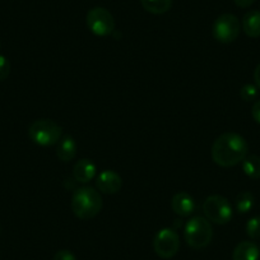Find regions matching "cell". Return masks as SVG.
Listing matches in <instances>:
<instances>
[{
    "label": "cell",
    "instance_id": "e0dca14e",
    "mask_svg": "<svg viewBox=\"0 0 260 260\" xmlns=\"http://www.w3.org/2000/svg\"><path fill=\"white\" fill-rule=\"evenodd\" d=\"M255 203V197L250 191H242L235 199V207L240 214L249 213Z\"/></svg>",
    "mask_w": 260,
    "mask_h": 260
},
{
    "label": "cell",
    "instance_id": "8fae6325",
    "mask_svg": "<svg viewBox=\"0 0 260 260\" xmlns=\"http://www.w3.org/2000/svg\"><path fill=\"white\" fill-rule=\"evenodd\" d=\"M97 167L93 161L88 158H82L74 165L73 177L79 184H87L96 177Z\"/></svg>",
    "mask_w": 260,
    "mask_h": 260
},
{
    "label": "cell",
    "instance_id": "9c48e42d",
    "mask_svg": "<svg viewBox=\"0 0 260 260\" xmlns=\"http://www.w3.org/2000/svg\"><path fill=\"white\" fill-rule=\"evenodd\" d=\"M96 187L102 194H117L122 187V179L117 172L105 170L96 177Z\"/></svg>",
    "mask_w": 260,
    "mask_h": 260
},
{
    "label": "cell",
    "instance_id": "ba28073f",
    "mask_svg": "<svg viewBox=\"0 0 260 260\" xmlns=\"http://www.w3.org/2000/svg\"><path fill=\"white\" fill-rule=\"evenodd\" d=\"M153 249L162 259H171L179 252L180 237L172 229H162L153 239Z\"/></svg>",
    "mask_w": 260,
    "mask_h": 260
},
{
    "label": "cell",
    "instance_id": "44dd1931",
    "mask_svg": "<svg viewBox=\"0 0 260 260\" xmlns=\"http://www.w3.org/2000/svg\"><path fill=\"white\" fill-rule=\"evenodd\" d=\"M54 260H77V257L74 256V254L69 250H59V251L55 254Z\"/></svg>",
    "mask_w": 260,
    "mask_h": 260
},
{
    "label": "cell",
    "instance_id": "ffe728a7",
    "mask_svg": "<svg viewBox=\"0 0 260 260\" xmlns=\"http://www.w3.org/2000/svg\"><path fill=\"white\" fill-rule=\"evenodd\" d=\"M11 74V62L6 56L0 55V82L6 81Z\"/></svg>",
    "mask_w": 260,
    "mask_h": 260
},
{
    "label": "cell",
    "instance_id": "3957f363",
    "mask_svg": "<svg viewBox=\"0 0 260 260\" xmlns=\"http://www.w3.org/2000/svg\"><path fill=\"white\" fill-rule=\"evenodd\" d=\"M186 244L195 250L208 246L213 237L212 224L206 217H192L186 222L184 229Z\"/></svg>",
    "mask_w": 260,
    "mask_h": 260
},
{
    "label": "cell",
    "instance_id": "d6986e66",
    "mask_svg": "<svg viewBox=\"0 0 260 260\" xmlns=\"http://www.w3.org/2000/svg\"><path fill=\"white\" fill-rule=\"evenodd\" d=\"M240 96L244 101H252L257 97V87L254 86V84H245V86H242L241 91H240Z\"/></svg>",
    "mask_w": 260,
    "mask_h": 260
},
{
    "label": "cell",
    "instance_id": "7c38bea8",
    "mask_svg": "<svg viewBox=\"0 0 260 260\" xmlns=\"http://www.w3.org/2000/svg\"><path fill=\"white\" fill-rule=\"evenodd\" d=\"M77 151H78V144L76 139L69 134L62 136L56 144V156L61 162L73 161L74 157L77 156Z\"/></svg>",
    "mask_w": 260,
    "mask_h": 260
},
{
    "label": "cell",
    "instance_id": "8992f818",
    "mask_svg": "<svg viewBox=\"0 0 260 260\" xmlns=\"http://www.w3.org/2000/svg\"><path fill=\"white\" fill-rule=\"evenodd\" d=\"M86 23L89 31L99 37H106L115 31V19L110 11L102 7H96L88 11Z\"/></svg>",
    "mask_w": 260,
    "mask_h": 260
},
{
    "label": "cell",
    "instance_id": "cb8c5ba5",
    "mask_svg": "<svg viewBox=\"0 0 260 260\" xmlns=\"http://www.w3.org/2000/svg\"><path fill=\"white\" fill-rule=\"evenodd\" d=\"M254 81H255V84H256L257 88H260V64L257 65L254 71Z\"/></svg>",
    "mask_w": 260,
    "mask_h": 260
},
{
    "label": "cell",
    "instance_id": "5b68a950",
    "mask_svg": "<svg viewBox=\"0 0 260 260\" xmlns=\"http://www.w3.org/2000/svg\"><path fill=\"white\" fill-rule=\"evenodd\" d=\"M203 213L209 222L216 224H227L234 217L231 203L222 195L208 197L203 203Z\"/></svg>",
    "mask_w": 260,
    "mask_h": 260
},
{
    "label": "cell",
    "instance_id": "30bf717a",
    "mask_svg": "<svg viewBox=\"0 0 260 260\" xmlns=\"http://www.w3.org/2000/svg\"><path fill=\"white\" fill-rule=\"evenodd\" d=\"M171 208L179 217H189L195 211V201L187 192H177L171 199Z\"/></svg>",
    "mask_w": 260,
    "mask_h": 260
},
{
    "label": "cell",
    "instance_id": "9a60e30c",
    "mask_svg": "<svg viewBox=\"0 0 260 260\" xmlns=\"http://www.w3.org/2000/svg\"><path fill=\"white\" fill-rule=\"evenodd\" d=\"M144 11L152 14H165L171 9L172 0H141Z\"/></svg>",
    "mask_w": 260,
    "mask_h": 260
},
{
    "label": "cell",
    "instance_id": "4fadbf2b",
    "mask_svg": "<svg viewBox=\"0 0 260 260\" xmlns=\"http://www.w3.org/2000/svg\"><path fill=\"white\" fill-rule=\"evenodd\" d=\"M259 246L252 241H241L232 254V260H259Z\"/></svg>",
    "mask_w": 260,
    "mask_h": 260
},
{
    "label": "cell",
    "instance_id": "52a82bcc",
    "mask_svg": "<svg viewBox=\"0 0 260 260\" xmlns=\"http://www.w3.org/2000/svg\"><path fill=\"white\" fill-rule=\"evenodd\" d=\"M240 31H241V23L239 18L231 13L221 14L214 21L213 28H212L213 37L222 44L234 42L239 37Z\"/></svg>",
    "mask_w": 260,
    "mask_h": 260
},
{
    "label": "cell",
    "instance_id": "5bb4252c",
    "mask_svg": "<svg viewBox=\"0 0 260 260\" xmlns=\"http://www.w3.org/2000/svg\"><path fill=\"white\" fill-rule=\"evenodd\" d=\"M242 31L251 39L260 37V11H250L242 18Z\"/></svg>",
    "mask_w": 260,
    "mask_h": 260
},
{
    "label": "cell",
    "instance_id": "7a4b0ae2",
    "mask_svg": "<svg viewBox=\"0 0 260 260\" xmlns=\"http://www.w3.org/2000/svg\"><path fill=\"white\" fill-rule=\"evenodd\" d=\"M71 206L77 218L92 219L101 212L102 197L94 187L82 186L74 191Z\"/></svg>",
    "mask_w": 260,
    "mask_h": 260
},
{
    "label": "cell",
    "instance_id": "2e32d148",
    "mask_svg": "<svg viewBox=\"0 0 260 260\" xmlns=\"http://www.w3.org/2000/svg\"><path fill=\"white\" fill-rule=\"evenodd\" d=\"M242 171L250 179L257 180L260 179V157L259 156H247L242 161Z\"/></svg>",
    "mask_w": 260,
    "mask_h": 260
},
{
    "label": "cell",
    "instance_id": "ac0fdd59",
    "mask_svg": "<svg viewBox=\"0 0 260 260\" xmlns=\"http://www.w3.org/2000/svg\"><path fill=\"white\" fill-rule=\"evenodd\" d=\"M246 234L250 239H260V216L252 217L246 223Z\"/></svg>",
    "mask_w": 260,
    "mask_h": 260
},
{
    "label": "cell",
    "instance_id": "603a6c76",
    "mask_svg": "<svg viewBox=\"0 0 260 260\" xmlns=\"http://www.w3.org/2000/svg\"><path fill=\"white\" fill-rule=\"evenodd\" d=\"M255 2H256V0H234V3L236 4L239 8H249V7H251Z\"/></svg>",
    "mask_w": 260,
    "mask_h": 260
},
{
    "label": "cell",
    "instance_id": "7402d4cb",
    "mask_svg": "<svg viewBox=\"0 0 260 260\" xmlns=\"http://www.w3.org/2000/svg\"><path fill=\"white\" fill-rule=\"evenodd\" d=\"M251 115H252V119H254L257 124H260V100L255 101V104L252 105Z\"/></svg>",
    "mask_w": 260,
    "mask_h": 260
},
{
    "label": "cell",
    "instance_id": "6da1fadb",
    "mask_svg": "<svg viewBox=\"0 0 260 260\" xmlns=\"http://www.w3.org/2000/svg\"><path fill=\"white\" fill-rule=\"evenodd\" d=\"M249 144L236 133H223L212 144V159L221 167H232L247 157Z\"/></svg>",
    "mask_w": 260,
    "mask_h": 260
},
{
    "label": "cell",
    "instance_id": "277c9868",
    "mask_svg": "<svg viewBox=\"0 0 260 260\" xmlns=\"http://www.w3.org/2000/svg\"><path fill=\"white\" fill-rule=\"evenodd\" d=\"M28 137L37 146H55L61 139L62 127L54 120L40 119L29 125Z\"/></svg>",
    "mask_w": 260,
    "mask_h": 260
}]
</instances>
